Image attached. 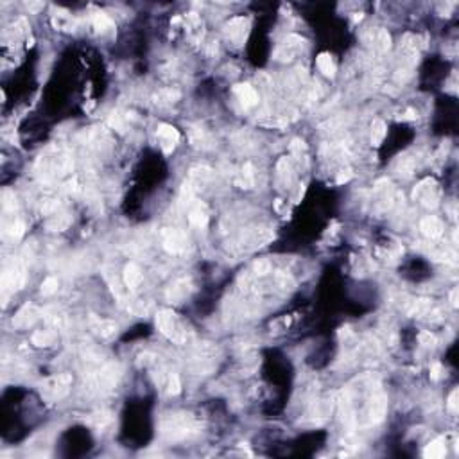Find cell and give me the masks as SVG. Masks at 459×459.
I'll list each match as a JSON object with an SVG mask.
<instances>
[{"mask_svg":"<svg viewBox=\"0 0 459 459\" xmlns=\"http://www.w3.org/2000/svg\"><path fill=\"white\" fill-rule=\"evenodd\" d=\"M317 69L321 70L326 77H334L335 76V63H334V60H332V56L326 54V52H323V54L317 56Z\"/></svg>","mask_w":459,"mask_h":459,"instance_id":"7c38bea8","label":"cell"},{"mask_svg":"<svg viewBox=\"0 0 459 459\" xmlns=\"http://www.w3.org/2000/svg\"><path fill=\"white\" fill-rule=\"evenodd\" d=\"M420 343L425 344V346H434L436 337H434L431 332H422V334H420Z\"/></svg>","mask_w":459,"mask_h":459,"instance_id":"484cf974","label":"cell"},{"mask_svg":"<svg viewBox=\"0 0 459 459\" xmlns=\"http://www.w3.org/2000/svg\"><path fill=\"white\" fill-rule=\"evenodd\" d=\"M187 294H188V280H178L169 291H167V298H169L170 302L178 303V302H181Z\"/></svg>","mask_w":459,"mask_h":459,"instance_id":"8fae6325","label":"cell"},{"mask_svg":"<svg viewBox=\"0 0 459 459\" xmlns=\"http://www.w3.org/2000/svg\"><path fill=\"white\" fill-rule=\"evenodd\" d=\"M90 323H92L93 330L99 335H102V337H111L117 332V325L113 321H110V319H99V317L92 316Z\"/></svg>","mask_w":459,"mask_h":459,"instance_id":"ba28073f","label":"cell"},{"mask_svg":"<svg viewBox=\"0 0 459 459\" xmlns=\"http://www.w3.org/2000/svg\"><path fill=\"white\" fill-rule=\"evenodd\" d=\"M110 126L115 129H119V131H124L126 124H124V119H122V115L120 113H113L110 117Z\"/></svg>","mask_w":459,"mask_h":459,"instance_id":"cb8c5ba5","label":"cell"},{"mask_svg":"<svg viewBox=\"0 0 459 459\" xmlns=\"http://www.w3.org/2000/svg\"><path fill=\"white\" fill-rule=\"evenodd\" d=\"M179 391H181V382H179V377L178 375H172V377H170V382H169V395H179Z\"/></svg>","mask_w":459,"mask_h":459,"instance_id":"d4e9b609","label":"cell"},{"mask_svg":"<svg viewBox=\"0 0 459 459\" xmlns=\"http://www.w3.org/2000/svg\"><path fill=\"white\" fill-rule=\"evenodd\" d=\"M156 137H158V144H160V147L163 149V153L172 151L179 140L178 129L172 128V126H169V124H161L156 131Z\"/></svg>","mask_w":459,"mask_h":459,"instance_id":"7a4b0ae2","label":"cell"},{"mask_svg":"<svg viewBox=\"0 0 459 459\" xmlns=\"http://www.w3.org/2000/svg\"><path fill=\"white\" fill-rule=\"evenodd\" d=\"M384 138H386V124H384V120H381V119L373 120V124H372L373 146H381Z\"/></svg>","mask_w":459,"mask_h":459,"instance_id":"5bb4252c","label":"cell"},{"mask_svg":"<svg viewBox=\"0 0 459 459\" xmlns=\"http://www.w3.org/2000/svg\"><path fill=\"white\" fill-rule=\"evenodd\" d=\"M384 413H386V402H384V398H375L372 402V422L377 423L381 422L382 418H384Z\"/></svg>","mask_w":459,"mask_h":459,"instance_id":"ac0fdd59","label":"cell"},{"mask_svg":"<svg viewBox=\"0 0 459 459\" xmlns=\"http://www.w3.org/2000/svg\"><path fill=\"white\" fill-rule=\"evenodd\" d=\"M450 302H452V305H458V289H454L452 293H450Z\"/></svg>","mask_w":459,"mask_h":459,"instance_id":"f546056e","label":"cell"},{"mask_svg":"<svg viewBox=\"0 0 459 459\" xmlns=\"http://www.w3.org/2000/svg\"><path fill=\"white\" fill-rule=\"evenodd\" d=\"M246 27H248V20L244 16H239V18H233L231 22L226 25L228 29V34L233 38L235 42H242L244 36H246Z\"/></svg>","mask_w":459,"mask_h":459,"instance_id":"52a82bcc","label":"cell"},{"mask_svg":"<svg viewBox=\"0 0 459 459\" xmlns=\"http://www.w3.org/2000/svg\"><path fill=\"white\" fill-rule=\"evenodd\" d=\"M163 248L169 253H181L187 248V237L178 230H167L163 233Z\"/></svg>","mask_w":459,"mask_h":459,"instance_id":"3957f363","label":"cell"},{"mask_svg":"<svg viewBox=\"0 0 459 459\" xmlns=\"http://www.w3.org/2000/svg\"><path fill=\"white\" fill-rule=\"evenodd\" d=\"M449 411L450 413H458V389H454L449 396Z\"/></svg>","mask_w":459,"mask_h":459,"instance_id":"83f0119b","label":"cell"},{"mask_svg":"<svg viewBox=\"0 0 459 459\" xmlns=\"http://www.w3.org/2000/svg\"><path fill=\"white\" fill-rule=\"evenodd\" d=\"M253 271H255V275H258V276H264V275H267V273H271V262H269V260H258V262H255V266H253Z\"/></svg>","mask_w":459,"mask_h":459,"instance_id":"7402d4cb","label":"cell"},{"mask_svg":"<svg viewBox=\"0 0 459 459\" xmlns=\"http://www.w3.org/2000/svg\"><path fill=\"white\" fill-rule=\"evenodd\" d=\"M188 221H190V225L196 226V228H205V226L208 225L207 208L203 207V205H196V207L190 210V214H188Z\"/></svg>","mask_w":459,"mask_h":459,"instance_id":"9c48e42d","label":"cell"},{"mask_svg":"<svg viewBox=\"0 0 459 459\" xmlns=\"http://www.w3.org/2000/svg\"><path fill=\"white\" fill-rule=\"evenodd\" d=\"M142 282V271L135 262H129L124 269V284L129 291H135Z\"/></svg>","mask_w":459,"mask_h":459,"instance_id":"8992f818","label":"cell"},{"mask_svg":"<svg viewBox=\"0 0 459 459\" xmlns=\"http://www.w3.org/2000/svg\"><path fill=\"white\" fill-rule=\"evenodd\" d=\"M420 230L425 237H431V239H438L443 233V223H441L438 217H425V219L420 223Z\"/></svg>","mask_w":459,"mask_h":459,"instance_id":"5b68a950","label":"cell"},{"mask_svg":"<svg viewBox=\"0 0 459 459\" xmlns=\"http://www.w3.org/2000/svg\"><path fill=\"white\" fill-rule=\"evenodd\" d=\"M427 308H429V302H427V300H420V302L414 303V307H413V310H411V314H422V312H425Z\"/></svg>","mask_w":459,"mask_h":459,"instance_id":"4316f807","label":"cell"},{"mask_svg":"<svg viewBox=\"0 0 459 459\" xmlns=\"http://www.w3.org/2000/svg\"><path fill=\"white\" fill-rule=\"evenodd\" d=\"M93 27L99 32H106L110 31V29H113V20L106 13H95L93 14Z\"/></svg>","mask_w":459,"mask_h":459,"instance_id":"9a60e30c","label":"cell"},{"mask_svg":"<svg viewBox=\"0 0 459 459\" xmlns=\"http://www.w3.org/2000/svg\"><path fill=\"white\" fill-rule=\"evenodd\" d=\"M156 325L161 334L167 335L169 339L176 341V343L185 341V330L181 328L178 319H176V314L169 312V310H161L156 316Z\"/></svg>","mask_w":459,"mask_h":459,"instance_id":"6da1fadb","label":"cell"},{"mask_svg":"<svg viewBox=\"0 0 459 459\" xmlns=\"http://www.w3.org/2000/svg\"><path fill=\"white\" fill-rule=\"evenodd\" d=\"M373 45L379 49V51H387L391 45V38L389 34H387L384 29H379V31H375V34H373Z\"/></svg>","mask_w":459,"mask_h":459,"instance_id":"2e32d148","label":"cell"},{"mask_svg":"<svg viewBox=\"0 0 459 459\" xmlns=\"http://www.w3.org/2000/svg\"><path fill=\"white\" fill-rule=\"evenodd\" d=\"M242 187L251 188L253 187V167L251 163H246L242 167Z\"/></svg>","mask_w":459,"mask_h":459,"instance_id":"44dd1931","label":"cell"},{"mask_svg":"<svg viewBox=\"0 0 459 459\" xmlns=\"http://www.w3.org/2000/svg\"><path fill=\"white\" fill-rule=\"evenodd\" d=\"M179 97V92L178 90H161L160 93H158L154 99H156L158 104H170V102H176V99Z\"/></svg>","mask_w":459,"mask_h":459,"instance_id":"d6986e66","label":"cell"},{"mask_svg":"<svg viewBox=\"0 0 459 459\" xmlns=\"http://www.w3.org/2000/svg\"><path fill=\"white\" fill-rule=\"evenodd\" d=\"M445 454H447V445L443 440L431 441V443L425 447V450H423V456L427 459H441V458H445Z\"/></svg>","mask_w":459,"mask_h":459,"instance_id":"30bf717a","label":"cell"},{"mask_svg":"<svg viewBox=\"0 0 459 459\" xmlns=\"http://www.w3.org/2000/svg\"><path fill=\"white\" fill-rule=\"evenodd\" d=\"M23 230H25V226H23L22 221H14L13 225L9 226V230H7V231L11 233V237L18 239V237H22V235H23Z\"/></svg>","mask_w":459,"mask_h":459,"instance_id":"603a6c76","label":"cell"},{"mask_svg":"<svg viewBox=\"0 0 459 459\" xmlns=\"http://www.w3.org/2000/svg\"><path fill=\"white\" fill-rule=\"evenodd\" d=\"M440 375H441V364L440 363H434L431 366V377H432V381H438L440 379Z\"/></svg>","mask_w":459,"mask_h":459,"instance_id":"f1b7e54d","label":"cell"},{"mask_svg":"<svg viewBox=\"0 0 459 459\" xmlns=\"http://www.w3.org/2000/svg\"><path fill=\"white\" fill-rule=\"evenodd\" d=\"M56 291H58V278H54V276L45 278L43 284H42V294L43 296H51V294H54Z\"/></svg>","mask_w":459,"mask_h":459,"instance_id":"ffe728a7","label":"cell"},{"mask_svg":"<svg viewBox=\"0 0 459 459\" xmlns=\"http://www.w3.org/2000/svg\"><path fill=\"white\" fill-rule=\"evenodd\" d=\"M31 341H32V344H36V346H51V344L54 343V334L49 330H38V332H34Z\"/></svg>","mask_w":459,"mask_h":459,"instance_id":"e0dca14e","label":"cell"},{"mask_svg":"<svg viewBox=\"0 0 459 459\" xmlns=\"http://www.w3.org/2000/svg\"><path fill=\"white\" fill-rule=\"evenodd\" d=\"M233 92H235V95H237V99H239L240 104H242L244 108H251V106H255L258 102L257 90H255L253 86H249V84H237Z\"/></svg>","mask_w":459,"mask_h":459,"instance_id":"277c9868","label":"cell"},{"mask_svg":"<svg viewBox=\"0 0 459 459\" xmlns=\"http://www.w3.org/2000/svg\"><path fill=\"white\" fill-rule=\"evenodd\" d=\"M36 316H38V310L34 307H25V308H22L18 312V316L14 317V325L16 326H29L31 325L34 319H36Z\"/></svg>","mask_w":459,"mask_h":459,"instance_id":"4fadbf2b","label":"cell"}]
</instances>
